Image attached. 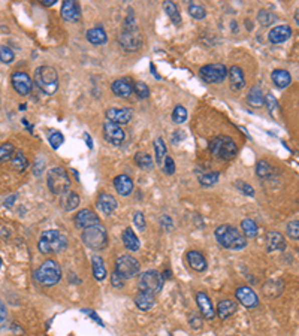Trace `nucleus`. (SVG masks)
<instances>
[{
	"mask_svg": "<svg viewBox=\"0 0 299 336\" xmlns=\"http://www.w3.org/2000/svg\"><path fill=\"white\" fill-rule=\"evenodd\" d=\"M118 42L123 47V50H126L129 53H135L142 47V38L138 32L136 20H135L132 9H129V15L124 21V29L120 33Z\"/></svg>",
	"mask_w": 299,
	"mask_h": 336,
	"instance_id": "nucleus-1",
	"label": "nucleus"
},
{
	"mask_svg": "<svg viewBox=\"0 0 299 336\" xmlns=\"http://www.w3.org/2000/svg\"><path fill=\"white\" fill-rule=\"evenodd\" d=\"M216 239L217 242L227 250H242L245 248L247 245V241H245V236H242L239 233L238 229H235L233 226H229V224H223V226H219L216 229Z\"/></svg>",
	"mask_w": 299,
	"mask_h": 336,
	"instance_id": "nucleus-2",
	"label": "nucleus"
},
{
	"mask_svg": "<svg viewBox=\"0 0 299 336\" xmlns=\"http://www.w3.org/2000/svg\"><path fill=\"white\" fill-rule=\"evenodd\" d=\"M66 247H68L66 236L56 229L42 232L39 242H38V248L42 254H53V252L59 254L63 250H66Z\"/></svg>",
	"mask_w": 299,
	"mask_h": 336,
	"instance_id": "nucleus-3",
	"label": "nucleus"
},
{
	"mask_svg": "<svg viewBox=\"0 0 299 336\" xmlns=\"http://www.w3.org/2000/svg\"><path fill=\"white\" fill-rule=\"evenodd\" d=\"M35 279L44 287H53L62 279V267L54 260H45L36 270Z\"/></svg>",
	"mask_w": 299,
	"mask_h": 336,
	"instance_id": "nucleus-4",
	"label": "nucleus"
},
{
	"mask_svg": "<svg viewBox=\"0 0 299 336\" xmlns=\"http://www.w3.org/2000/svg\"><path fill=\"white\" fill-rule=\"evenodd\" d=\"M35 83L45 94H54L59 90V75L51 66H39L35 71Z\"/></svg>",
	"mask_w": 299,
	"mask_h": 336,
	"instance_id": "nucleus-5",
	"label": "nucleus"
},
{
	"mask_svg": "<svg viewBox=\"0 0 299 336\" xmlns=\"http://www.w3.org/2000/svg\"><path fill=\"white\" fill-rule=\"evenodd\" d=\"M81 239L85 244V247H88L94 251H100L108 245V233L102 224H96V226L84 229Z\"/></svg>",
	"mask_w": 299,
	"mask_h": 336,
	"instance_id": "nucleus-6",
	"label": "nucleus"
},
{
	"mask_svg": "<svg viewBox=\"0 0 299 336\" xmlns=\"http://www.w3.org/2000/svg\"><path fill=\"white\" fill-rule=\"evenodd\" d=\"M210 151L214 157L222 160H232L238 153V147L229 136H217L210 142Z\"/></svg>",
	"mask_w": 299,
	"mask_h": 336,
	"instance_id": "nucleus-7",
	"label": "nucleus"
},
{
	"mask_svg": "<svg viewBox=\"0 0 299 336\" xmlns=\"http://www.w3.org/2000/svg\"><path fill=\"white\" fill-rule=\"evenodd\" d=\"M47 184L53 194H65L66 191H69L71 178H69L66 169L53 168L48 170Z\"/></svg>",
	"mask_w": 299,
	"mask_h": 336,
	"instance_id": "nucleus-8",
	"label": "nucleus"
},
{
	"mask_svg": "<svg viewBox=\"0 0 299 336\" xmlns=\"http://www.w3.org/2000/svg\"><path fill=\"white\" fill-rule=\"evenodd\" d=\"M138 288L142 293H148V294H159L163 288V275L159 273L157 270L151 269V270H145L144 273L139 275L138 279Z\"/></svg>",
	"mask_w": 299,
	"mask_h": 336,
	"instance_id": "nucleus-9",
	"label": "nucleus"
},
{
	"mask_svg": "<svg viewBox=\"0 0 299 336\" xmlns=\"http://www.w3.org/2000/svg\"><path fill=\"white\" fill-rule=\"evenodd\" d=\"M123 279H130L139 273V261L132 257V255H120L115 261V269H114Z\"/></svg>",
	"mask_w": 299,
	"mask_h": 336,
	"instance_id": "nucleus-10",
	"label": "nucleus"
},
{
	"mask_svg": "<svg viewBox=\"0 0 299 336\" xmlns=\"http://www.w3.org/2000/svg\"><path fill=\"white\" fill-rule=\"evenodd\" d=\"M199 75L207 84H217V83H222L227 77V69L222 63L205 65V66L201 68Z\"/></svg>",
	"mask_w": 299,
	"mask_h": 336,
	"instance_id": "nucleus-11",
	"label": "nucleus"
},
{
	"mask_svg": "<svg viewBox=\"0 0 299 336\" xmlns=\"http://www.w3.org/2000/svg\"><path fill=\"white\" fill-rule=\"evenodd\" d=\"M103 136L114 147L121 145L123 141H124V132H123V129L118 124L111 123V121H106L103 124Z\"/></svg>",
	"mask_w": 299,
	"mask_h": 336,
	"instance_id": "nucleus-12",
	"label": "nucleus"
},
{
	"mask_svg": "<svg viewBox=\"0 0 299 336\" xmlns=\"http://www.w3.org/2000/svg\"><path fill=\"white\" fill-rule=\"evenodd\" d=\"M74 224L76 229H87L96 224H100L99 217L90 209H81L74 217Z\"/></svg>",
	"mask_w": 299,
	"mask_h": 336,
	"instance_id": "nucleus-13",
	"label": "nucleus"
},
{
	"mask_svg": "<svg viewBox=\"0 0 299 336\" xmlns=\"http://www.w3.org/2000/svg\"><path fill=\"white\" fill-rule=\"evenodd\" d=\"M235 296L236 300L245 308H256L259 305V297L250 287H238Z\"/></svg>",
	"mask_w": 299,
	"mask_h": 336,
	"instance_id": "nucleus-14",
	"label": "nucleus"
},
{
	"mask_svg": "<svg viewBox=\"0 0 299 336\" xmlns=\"http://www.w3.org/2000/svg\"><path fill=\"white\" fill-rule=\"evenodd\" d=\"M11 83L14 85L15 91L21 96H26L32 91V80L26 72H15L11 77Z\"/></svg>",
	"mask_w": 299,
	"mask_h": 336,
	"instance_id": "nucleus-15",
	"label": "nucleus"
},
{
	"mask_svg": "<svg viewBox=\"0 0 299 336\" xmlns=\"http://www.w3.org/2000/svg\"><path fill=\"white\" fill-rule=\"evenodd\" d=\"M132 109L129 108H109L106 111V118L108 121L111 123H115V124H127L130 120H132Z\"/></svg>",
	"mask_w": 299,
	"mask_h": 336,
	"instance_id": "nucleus-16",
	"label": "nucleus"
},
{
	"mask_svg": "<svg viewBox=\"0 0 299 336\" xmlns=\"http://www.w3.org/2000/svg\"><path fill=\"white\" fill-rule=\"evenodd\" d=\"M290 36H292V29H290V26H287V24H281V26H275V27L269 32L268 39H269L271 44L278 45V44L286 42Z\"/></svg>",
	"mask_w": 299,
	"mask_h": 336,
	"instance_id": "nucleus-17",
	"label": "nucleus"
},
{
	"mask_svg": "<svg viewBox=\"0 0 299 336\" xmlns=\"http://www.w3.org/2000/svg\"><path fill=\"white\" fill-rule=\"evenodd\" d=\"M196 303H198V308L201 311V314L204 315V318L207 320H213L216 317V311L213 308V303H211V299L204 293V291H199L196 294Z\"/></svg>",
	"mask_w": 299,
	"mask_h": 336,
	"instance_id": "nucleus-18",
	"label": "nucleus"
},
{
	"mask_svg": "<svg viewBox=\"0 0 299 336\" xmlns=\"http://www.w3.org/2000/svg\"><path fill=\"white\" fill-rule=\"evenodd\" d=\"M62 17L66 21L75 23L79 20L81 17V11H79V5L75 0H66L62 3Z\"/></svg>",
	"mask_w": 299,
	"mask_h": 336,
	"instance_id": "nucleus-19",
	"label": "nucleus"
},
{
	"mask_svg": "<svg viewBox=\"0 0 299 336\" xmlns=\"http://www.w3.org/2000/svg\"><path fill=\"white\" fill-rule=\"evenodd\" d=\"M266 248L269 252L284 251L286 250V241L281 233L278 232H269L266 235Z\"/></svg>",
	"mask_w": 299,
	"mask_h": 336,
	"instance_id": "nucleus-20",
	"label": "nucleus"
},
{
	"mask_svg": "<svg viewBox=\"0 0 299 336\" xmlns=\"http://www.w3.org/2000/svg\"><path fill=\"white\" fill-rule=\"evenodd\" d=\"M97 208L105 215H111L117 208V200L114 199V196H111L108 193H100L97 197Z\"/></svg>",
	"mask_w": 299,
	"mask_h": 336,
	"instance_id": "nucleus-21",
	"label": "nucleus"
},
{
	"mask_svg": "<svg viewBox=\"0 0 299 336\" xmlns=\"http://www.w3.org/2000/svg\"><path fill=\"white\" fill-rule=\"evenodd\" d=\"M114 187L118 194L121 196H129L133 190V181L127 175H118L114 178Z\"/></svg>",
	"mask_w": 299,
	"mask_h": 336,
	"instance_id": "nucleus-22",
	"label": "nucleus"
},
{
	"mask_svg": "<svg viewBox=\"0 0 299 336\" xmlns=\"http://www.w3.org/2000/svg\"><path fill=\"white\" fill-rule=\"evenodd\" d=\"M87 41L93 45H103L108 41L106 32L102 26H96L90 30H87Z\"/></svg>",
	"mask_w": 299,
	"mask_h": 336,
	"instance_id": "nucleus-23",
	"label": "nucleus"
},
{
	"mask_svg": "<svg viewBox=\"0 0 299 336\" xmlns=\"http://www.w3.org/2000/svg\"><path fill=\"white\" fill-rule=\"evenodd\" d=\"M111 90L118 97H129L133 93V85L130 80H117L111 85Z\"/></svg>",
	"mask_w": 299,
	"mask_h": 336,
	"instance_id": "nucleus-24",
	"label": "nucleus"
},
{
	"mask_svg": "<svg viewBox=\"0 0 299 336\" xmlns=\"http://www.w3.org/2000/svg\"><path fill=\"white\" fill-rule=\"evenodd\" d=\"M187 261H189V266L196 272H204L207 269V260L199 251L187 252Z\"/></svg>",
	"mask_w": 299,
	"mask_h": 336,
	"instance_id": "nucleus-25",
	"label": "nucleus"
},
{
	"mask_svg": "<svg viewBox=\"0 0 299 336\" xmlns=\"http://www.w3.org/2000/svg\"><path fill=\"white\" fill-rule=\"evenodd\" d=\"M227 77L230 80V85L233 90H241L244 88L245 85V78H244V74H242V69L239 66H232L229 71H227Z\"/></svg>",
	"mask_w": 299,
	"mask_h": 336,
	"instance_id": "nucleus-26",
	"label": "nucleus"
},
{
	"mask_svg": "<svg viewBox=\"0 0 299 336\" xmlns=\"http://www.w3.org/2000/svg\"><path fill=\"white\" fill-rule=\"evenodd\" d=\"M235 312H236V302H235V300L224 299V300H220V302H219L216 314H217L222 320H226V318L232 317Z\"/></svg>",
	"mask_w": 299,
	"mask_h": 336,
	"instance_id": "nucleus-27",
	"label": "nucleus"
},
{
	"mask_svg": "<svg viewBox=\"0 0 299 336\" xmlns=\"http://www.w3.org/2000/svg\"><path fill=\"white\" fill-rule=\"evenodd\" d=\"M121 238H123V244L127 250H130V251H138L139 250V239L130 227H126L123 230Z\"/></svg>",
	"mask_w": 299,
	"mask_h": 336,
	"instance_id": "nucleus-28",
	"label": "nucleus"
},
{
	"mask_svg": "<svg viewBox=\"0 0 299 336\" xmlns=\"http://www.w3.org/2000/svg\"><path fill=\"white\" fill-rule=\"evenodd\" d=\"M272 78V83L277 85L278 88H286L287 85H290L292 83V77L287 71L284 69H275L271 75Z\"/></svg>",
	"mask_w": 299,
	"mask_h": 336,
	"instance_id": "nucleus-29",
	"label": "nucleus"
},
{
	"mask_svg": "<svg viewBox=\"0 0 299 336\" xmlns=\"http://www.w3.org/2000/svg\"><path fill=\"white\" fill-rule=\"evenodd\" d=\"M91 267H93V275L97 281H103L106 278V267L100 255L91 257Z\"/></svg>",
	"mask_w": 299,
	"mask_h": 336,
	"instance_id": "nucleus-30",
	"label": "nucleus"
},
{
	"mask_svg": "<svg viewBox=\"0 0 299 336\" xmlns=\"http://www.w3.org/2000/svg\"><path fill=\"white\" fill-rule=\"evenodd\" d=\"M156 303V299L153 294H148V293H142L139 291L136 296H135V305L141 309V311H148L154 306Z\"/></svg>",
	"mask_w": 299,
	"mask_h": 336,
	"instance_id": "nucleus-31",
	"label": "nucleus"
},
{
	"mask_svg": "<svg viewBox=\"0 0 299 336\" xmlns=\"http://www.w3.org/2000/svg\"><path fill=\"white\" fill-rule=\"evenodd\" d=\"M79 205V196L75 191H66L62 197V206L65 211H74Z\"/></svg>",
	"mask_w": 299,
	"mask_h": 336,
	"instance_id": "nucleus-32",
	"label": "nucleus"
},
{
	"mask_svg": "<svg viewBox=\"0 0 299 336\" xmlns=\"http://www.w3.org/2000/svg\"><path fill=\"white\" fill-rule=\"evenodd\" d=\"M247 102H248L251 106H254V108H259V106H262V105H263L265 97H263L262 90H260V87H259V85H254V87L248 91Z\"/></svg>",
	"mask_w": 299,
	"mask_h": 336,
	"instance_id": "nucleus-33",
	"label": "nucleus"
},
{
	"mask_svg": "<svg viewBox=\"0 0 299 336\" xmlns=\"http://www.w3.org/2000/svg\"><path fill=\"white\" fill-rule=\"evenodd\" d=\"M163 9L168 14V17L174 21V24H180L181 23V15H180L178 6L174 2H165L163 3Z\"/></svg>",
	"mask_w": 299,
	"mask_h": 336,
	"instance_id": "nucleus-34",
	"label": "nucleus"
},
{
	"mask_svg": "<svg viewBox=\"0 0 299 336\" xmlns=\"http://www.w3.org/2000/svg\"><path fill=\"white\" fill-rule=\"evenodd\" d=\"M154 151H156V162L159 166H162L166 159V145L162 138H157L154 141Z\"/></svg>",
	"mask_w": 299,
	"mask_h": 336,
	"instance_id": "nucleus-35",
	"label": "nucleus"
},
{
	"mask_svg": "<svg viewBox=\"0 0 299 336\" xmlns=\"http://www.w3.org/2000/svg\"><path fill=\"white\" fill-rule=\"evenodd\" d=\"M241 229H242V232L247 238H256L257 233H259V229H257L256 223L250 218H245V220L241 221Z\"/></svg>",
	"mask_w": 299,
	"mask_h": 336,
	"instance_id": "nucleus-36",
	"label": "nucleus"
},
{
	"mask_svg": "<svg viewBox=\"0 0 299 336\" xmlns=\"http://www.w3.org/2000/svg\"><path fill=\"white\" fill-rule=\"evenodd\" d=\"M135 163L141 169H144V170H151L153 169V157L150 156L148 153H144V151L136 153Z\"/></svg>",
	"mask_w": 299,
	"mask_h": 336,
	"instance_id": "nucleus-37",
	"label": "nucleus"
},
{
	"mask_svg": "<svg viewBox=\"0 0 299 336\" xmlns=\"http://www.w3.org/2000/svg\"><path fill=\"white\" fill-rule=\"evenodd\" d=\"M11 163H12V166L17 169V170H21V172L27 168V159H26V156L21 151L14 153V156L11 159Z\"/></svg>",
	"mask_w": 299,
	"mask_h": 336,
	"instance_id": "nucleus-38",
	"label": "nucleus"
},
{
	"mask_svg": "<svg viewBox=\"0 0 299 336\" xmlns=\"http://www.w3.org/2000/svg\"><path fill=\"white\" fill-rule=\"evenodd\" d=\"M219 178H220L219 172H207L205 175H202L199 178V182L204 187H211V185H214L219 181Z\"/></svg>",
	"mask_w": 299,
	"mask_h": 336,
	"instance_id": "nucleus-39",
	"label": "nucleus"
},
{
	"mask_svg": "<svg viewBox=\"0 0 299 336\" xmlns=\"http://www.w3.org/2000/svg\"><path fill=\"white\" fill-rule=\"evenodd\" d=\"M189 14L195 18V20H204L207 17V11L202 5H196V3H190L189 6Z\"/></svg>",
	"mask_w": 299,
	"mask_h": 336,
	"instance_id": "nucleus-40",
	"label": "nucleus"
},
{
	"mask_svg": "<svg viewBox=\"0 0 299 336\" xmlns=\"http://www.w3.org/2000/svg\"><path fill=\"white\" fill-rule=\"evenodd\" d=\"M186 118H187V109L181 105L175 106L174 112H172V121L177 123V124H181V123L186 121Z\"/></svg>",
	"mask_w": 299,
	"mask_h": 336,
	"instance_id": "nucleus-41",
	"label": "nucleus"
},
{
	"mask_svg": "<svg viewBox=\"0 0 299 336\" xmlns=\"http://www.w3.org/2000/svg\"><path fill=\"white\" fill-rule=\"evenodd\" d=\"M275 20H277V17L272 12H269V11H260L259 15H257V21L262 26H271V24L275 23Z\"/></svg>",
	"mask_w": 299,
	"mask_h": 336,
	"instance_id": "nucleus-42",
	"label": "nucleus"
},
{
	"mask_svg": "<svg viewBox=\"0 0 299 336\" xmlns=\"http://www.w3.org/2000/svg\"><path fill=\"white\" fill-rule=\"evenodd\" d=\"M48 141H50V145L53 147V150H57V148H60V145H63V142H65V136H63L60 132L54 130V132L50 133Z\"/></svg>",
	"mask_w": 299,
	"mask_h": 336,
	"instance_id": "nucleus-43",
	"label": "nucleus"
},
{
	"mask_svg": "<svg viewBox=\"0 0 299 336\" xmlns=\"http://www.w3.org/2000/svg\"><path fill=\"white\" fill-rule=\"evenodd\" d=\"M14 153H15L14 145H11V144H2V145H0V163H3V162L12 159Z\"/></svg>",
	"mask_w": 299,
	"mask_h": 336,
	"instance_id": "nucleus-44",
	"label": "nucleus"
},
{
	"mask_svg": "<svg viewBox=\"0 0 299 336\" xmlns=\"http://www.w3.org/2000/svg\"><path fill=\"white\" fill-rule=\"evenodd\" d=\"M15 59L14 56V51L9 48V47H5V45H0V62L2 63H12Z\"/></svg>",
	"mask_w": 299,
	"mask_h": 336,
	"instance_id": "nucleus-45",
	"label": "nucleus"
},
{
	"mask_svg": "<svg viewBox=\"0 0 299 336\" xmlns=\"http://www.w3.org/2000/svg\"><path fill=\"white\" fill-rule=\"evenodd\" d=\"M271 172H272V169L269 166V163L265 162V160H260V162L257 163V166H256V173H257V176H260V178H266V176H269Z\"/></svg>",
	"mask_w": 299,
	"mask_h": 336,
	"instance_id": "nucleus-46",
	"label": "nucleus"
},
{
	"mask_svg": "<svg viewBox=\"0 0 299 336\" xmlns=\"http://www.w3.org/2000/svg\"><path fill=\"white\" fill-rule=\"evenodd\" d=\"M286 232H287V235H289V238H292V239H296L299 241V221L298 220H293V221H290L287 226H286Z\"/></svg>",
	"mask_w": 299,
	"mask_h": 336,
	"instance_id": "nucleus-47",
	"label": "nucleus"
},
{
	"mask_svg": "<svg viewBox=\"0 0 299 336\" xmlns=\"http://www.w3.org/2000/svg\"><path fill=\"white\" fill-rule=\"evenodd\" d=\"M133 90H135V93H136V96L139 99H147L150 96V88L145 83H136V84H133Z\"/></svg>",
	"mask_w": 299,
	"mask_h": 336,
	"instance_id": "nucleus-48",
	"label": "nucleus"
},
{
	"mask_svg": "<svg viewBox=\"0 0 299 336\" xmlns=\"http://www.w3.org/2000/svg\"><path fill=\"white\" fill-rule=\"evenodd\" d=\"M235 187L241 191V193H244V194H247V196H254V190H253V187L251 185H248V184H245L244 181H236L235 182Z\"/></svg>",
	"mask_w": 299,
	"mask_h": 336,
	"instance_id": "nucleus-49",
	"label": "nucleus"
},
{
	"mask_svg": "<svg viewBox=\"0 0 299 336\" xmlns=\"http://www.w3.org/2000/svg\"><path fill=\"white\" fill-rule=\"evenodd\" d=\"M133 224L138 227V230L144 232L145 230V217L142 212H135L133 214Z\"/></svg>",
	"mask_w": 299,
	"mask_h": 336,
	"instance_id": "nucleus-50",
	"label": "nucleus"
},
{
	"mask_svg": "<svg viewBox=\"0 0 299 336\" xmlns=\"http://www.w3.org/2000/svg\"><path fill=\"white\" fill-rule=\"evenodd\" d=\"M160 226H162V229L169 232V230L174 229V221H172V218L169 215H162L160 217Z\"/></svg>",
	"mask_w": 299,
	"mask_h": 336,
	"instance_id": "nucleus-51",
	"label": "nucleus"
},
{
	"mask_svg": "<svg viewBox=\"0 0 299 336\" xmlns=\"http://www.w3.org/2000/svg\"><path fill=\"white\" fill-rule=\"evenodd\" d=\"M111 284H112L114 288H123L124 287V279L114 270L112 275H111Z\"/></svg>",
	"mask_w": 299,
	"mask_h": 336,
	"instance_id": "nucleus-52",
	"label": "nucleus"
},
{
	"mask_svg": "<svg viewBox=\"0 0 299 336\" xmlns=\"http://www.w3.org/2000/svg\"><path fill=\"white\" fill-rule=\"evenodd\" d=\"M163 170H165L166 175H172V173L175 172V163H174V160H172L171 157H168V156H166V159H165V162H163Z\"/></svg>",
	"mask_w": 299,
	"mask_h": 336,
	"instance_id": "nucleus-53",
	"label": "nucleus"
},
{
	"mask_svg": "<svg viewBox=\"0 0 299 336\" xmlns=\"http://www.w3.org/2000/svg\"><path fill=\"white\" fill-rule=\"evenodd\" d=\"M189 323H190V327H192L193 330H199V329L202 327V320H201V317H198V315H190Z\"/></svg>",
	"mask_w": 299,
	"mask_h": 336,
	"instance_id": "nucleus-54",
	"label": "nucleus"
},
{
	"mask_svg": "<svg viewBox=\"0 0 299 336\" xmlns=\"http://www.w3.org/2000/svg\"><path fill=\"white\" fill-rule=\"evenodd\" d=\"M265 102H266V105H268V111L272 114L274 109H277V100L274 99L272 94H268V96H265Z\"/></svg>",
	"mask_w": 299,
	"mask_h": 336,
	"instance_id": "nucleus-55",
	"label": "nucleus"
},
{
	"mask_svg": "<svg viewBox=\"0 0 299 336\" xmlns=\"http://www.w3.org/2000/svg\"><path fill=\"white\" fill-rule=\"evenodd\" d=\"M82 312H84L85 315H88V317H90L91 320H94V321H96V323H97L99 326H105V324H103V321H102V320L99 318V315H97V314H96L94 311H91V309H82Z\"/></svg>",
	"mask_w": 299,
	"mask_h": 336,
	"instance_id": "nucleus-56",
	"label": "nucleus"
},
{
	"mask_svg": "<svg viewBox=\"0 0 299 336\" xmlns=\"http://www.w3.org/2000/svg\"><path fill=\"white\" fill-rule=\"evenodd\" d=\"M184 136H186V135H184V132L178 130V132H175V133H174V136H172V142H174V144H178L181 139H184Z\"/></svg>",
	"mask_w": 299,
	"mask_h": 336,
	"instance_id": "nucleus-57",
	"label": "nucleus"
},
{
	"mask_svg": "<svg viewBox=\"0 0 299 336\" xmlns=\"http://www.w3.org/2000/svg\"><path fill=\"white\" fill-rule=\"evenodd\" d=\"M41 165H44V160H38V162H36V165H35L33 173H35L36 176H41V175H42V172H44V169H41Z\"/></svg>",
	"mask_w": 299,
	"mask_h": 336,
	"instance_id": "nucleus-58",
	"label": "nucleus"
},
{
	"mask_svg": "<svg viewBox=\"0 0 299 336\" xmlns=\"http://www.w3.org/2000/svg\"><path fill=\"white\" fill-rule=\"evenodd\" d=\"M15 199H17V194H12V196H9L6 200H5V206H8V208H11L12 205H14V202H15Z\"/></svg>",
	"mask_w": 299,
	"mask_h": 336,
	"instance_id": "nucleus-59",
	"label": "nucleus"
},
{
	"mask_svg": "<svg viewBox=\"0 0 299 336\" xmlns=\"http://www.w3.org/2000/svg\"><path fill=\"white\" fill-rule=\"evenodd\" d=\"M6 318V306L3 305V302L0 300V323Z\"/></svg>",
	"mask_w": 299,
	"mask_h": 336,
	"instance_id": "nucleus-60",
	"label": "nucleus"
},
{
	"mask_svg": "<svg viewBox=\"0 0 299 336\" xmlns=\"http://www.w3.org/2000/svg\"><path fill=\"white\" fill-rule=\"evenodd\" d=\"M84 139H85V142H87V147L91 150V148H93V141H91V138L85 133V135H84Z\"/></svg>",
	"mask_w": 299,
	"mask_h": 336,
	"instance_id": "nucleus-61",
	"label": "nucleus"
},
{
	"mask_svg": "<svg viewBox=\"0 0 299 336\" xmlns=\"http://www.w3.org/2000/svg\"><path fill=\"white\" fill-rule=\"evenodd\" d=\"M42 5H45V6H53V5H56V0H44Z\"/></svg>",
	"mask_w": 299,
	"mask_h": 336,
	"instance_id": "nucleus-62",
	"label": "nucleus"
},
{
	"mask_svg": "<svg viewBox=\"0 0 299 336\" xmlns=\"http://www.w3.org/2000/svg\"><path fill=\"white\" fill-rule=\"evenodd\" d=\"M295 20H296V23H298V26H299V11L296 12V15H295Z\"/></svg>",
	"mask_w": 299,
	"mask_h": 336,
	"instance_id": "nucleus-63",
	"label": "nucleus"
},
{
	"mask_svg": "<svg viewBox=\"0 0 299 336\" xmlns=\"http://www.w3.org/2000/svg\"><path fill=\"white\" fill-rule=\"evenodd\" d=\"M0 267H2V258H0Z\"/></svg>",
	"mask_w": 299,
	"mask_h": 336,
	"instance_id": "nucleus-64",
	"label": "nucleus"
}]
</instances>
